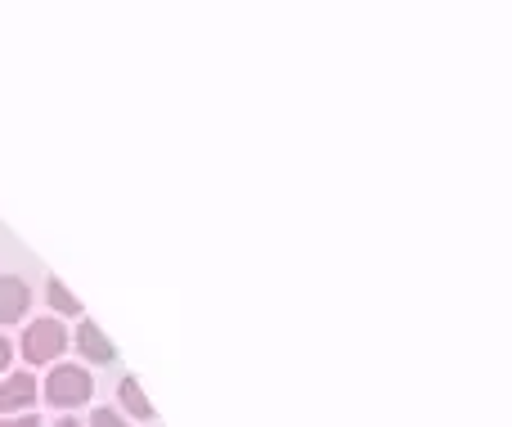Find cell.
I'll use <instances>...</instances> for the list:
<instances>
[{
  "label": "cell",
  "instance_id": "obj_4",
  "mask_svg": "<svg viewBox=\"0 0 512 427\" xmlns=\"http://www.w3.org/2000/svg\"><path fill=\"white\" fill-rule=\"evenodd\" d=\"M36 401V378L32 374H14L0 383V414L5 410H23V405Z\"/></svg>",
  "mask_w": 512,
  "mask_h": 427
},
{
  "label": "cell",
  "instance_id": "obj_1",
  "mask_svg": "<svg viewBox=\"0 0 512 427\" xmlns=\"http://www.w3.org/2000/svg\"><path fill=\"white\" fill-rule=\"evenodd\" d=\"M90 374L77 365H59L50 374V383H45V401L59 405V410H72V405H86L90 401Z\"/></svg>",
  "mask_w": 512,
  "mask_h": 427
},
{
  "label": "cell",
  "instance_id": "obj_8",
  "mask_svg": "<svg viewBox=\"0 0 512 427\" xmlns=\"http://www.w3.org/2000/svg\"><path fill=\"white\" fill-rule=\"evenodd\" d=\"M90 427H131V423H122V414H113V410H99L90 419Z\"/></svg>",
  "mask_w": 512,
  "mask_h": 427
},
{
  "label": "cell",
  "instance_id": "obj_5",
  "mask_svg": "<svg viewBox=\"0 0 512 427\" xmlns=\"http://www.w3.org/2000/svg\"><path fill=\"white\" fill-rule=\"evenodd\" d=\"M77 347H81V356H86V360H95V365H108V360L117 356V351H113V342H108L104 333H99L90 320L77 329Z\"/></svg>",
  "mask_w": 512,
  "mask_h": 427
},
{
  "label": "cell",
  "instance_id": "obj_3",
  "mask_svg": "<svg viewBox=\"0 0 512 427\" xmlns=\"http://www.w3.org/2000/svg\"><path fill=\"white\" fill-rule=\"evenodd\" d=\"M27 302H32V293H27L23 279L0 275V324L23 320V315H27Z\"/></svg>",
  "mask_w": 512,
  "mask_h": 427
},
{
  "label": "cell",
  "instance_id": "obj_11",
  "mask_svg": "<svg viewBox=\"0 0 512 427\" xmlns=\"http://www.w3.org/2000/svg\"><path fill=\"white\" fill-rule=\"evenodd\" d=\"M59 427H77V423H72V419H63V423H59Z\"/></svg>",
  "mask_w": 512,
  "mask_h": 427
},
{
  "label": "cell",
  "instance_id": "obj_7",
  "mask_svg": "<svg viewBox=\"0 0 512 427\" xmlns=\"http://www.w3.org/2000/svg\"><path fill=\"white\" fill-rule=\"evenodd\" d=\"M50 306L54 311H63V315H81V302L59 284V279H50Z\"/></svg>",
  "mask_w": 512,
  "mask_h": 427
},
{
  "label": "cell",
  "instance_id": "obj_10",
  "mask_svg": "<svg viewBox=\"0 0 512 427\" xmlns=\"http://www.w3.org/2000/svg\"><path fill=\"white\" fill-rule=\"evenodd\" d=\"M0 427H41V419H14V423H0Z\"/></svg>",
  "mask_w": 512,
  "mask_h": 427
},
{
  "label": "cell",
  "instance_id": "obj_6",
  "mask_svg": "<svg viewBox=\"0 0 512 427\" xmlns=\"http://www.w3.org/2000/svg\"><path fill=\"white\" fill-rule=\"evenodd\" d=\"M122 405L135 414V419H153V405H149V396L140 392L135 378H122Z\"/></svg>",
  "mask_w": 512,
  "mask_h": 427
},
{
  "label": "cell",
  "instance_id": "obj_9",
  "mask_svg": "<svg viewBox=\"0 0 512 427\" xmlns=\"http://www.w3.org/2000/svg\"><path fill=\"white\" fill-rule=\"evenodd\" d=\"M9 356H14V347H9L5 338H0V374H5V365H9Z\"/></svg>",
  "mask_w": 512,
  "mask_h": 427
},
{
  "label": "cell",
  "instance_id": "obj_2",
  "mask_svg": "<svg viewBox=\"0 0 512 427\" xmlns=\"http://www.w3.org/2000/svg\"><path fill=\"white\" fill-rule=\"evenodd\" d=\"M63 347H68V333H63L59 320H36V324H27V333H23V356L32 360V365H45V360H54Z\"/></svg>",
  "mask_w": 512,
  "mask_h": 427
}]
</instances>
